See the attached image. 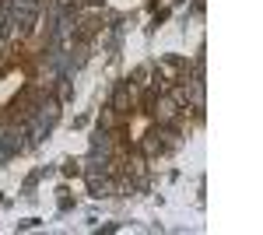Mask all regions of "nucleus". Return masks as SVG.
Returning a JSON list of instances; mask_svg holds the SVG:
<instances>
[{"mask_svg":"<svg viewBox=\"0 0 263 235\" xmlns=\"http://www.w3.org/2000/svg\"><path fill=\"white\" fill-rule=\"evenodd\" d=\"M130 105H134V88L130 84H120L116 95H112V113H126Z\"/></svg>","mask_w":263,"mask_h":235,"instance_id":"obj_5","label":"nucleus"},{"mask_svg":"<svg viewBox=\"0 0 263 235\" xmlns=\"http://www.w3.org/2000/svg\"><path fill=\"white\" fill-rule=\"evenodd\" d=\"M155 116H158L162 126H176V119H179V102H176L172 95L155 98Z\"/></svg>","mask_w":263,"mask_h":235,"instance_id":"obj_3","label":"nucleus"},{"mask_svg":"<svg viewBox=\"0 0 263 235\" xmlns=\"http://www.w3.org/2000/svg\"><path fill=\"white\" fill-rule=\"evenodd\" d=\"M0 144L11 151V158L21 155L25 148H28V134H25V123L21 119H7V123H0Z\"/></svg>","mask_w":263,"mask_h":235,"instance_id":"obj_1","label":"nucleus"},{"mask_svg":"<svg viewBox=\"0 0 263 235\" xmlns=\"http://www.w3.org/2000/svg\"><path fill=\"white\" fill-rule=\"evenodd\" d=\"M4 11H7V4H4V0H0V14H4Z\"/></svg>","mask_w":263,"mask_h":235,"instance_id":"obj_8","label":"nucleus"},{"mask_svg":"<svg viewBox=\"0 0 263 235\" xmlns=\"http://www.w3.org/2000/svg\"><path fill=\"white\" fill-rule=\"evenodd\" d=\"M91 151H102V155H112V130H102L91 137Z\"/></svg>","mask_w":263,"mask_h":235,"instance_id":"obj_6","label":"nucleus"},{"mask_svg":"<svg viewBox=\"0 0 263 235\" xmlns=\"http://www.w3.org/2000/svg\"><path fill=\"white\" fill-rule=\"evenodd\" d=\"M28 116H35L46 130H53V123L60 119V102H57V98H42V102H35V109H32Z\"/></svg>","mask_w":263,"mask_h":235,"instance_id":"obj_2","label":"nucleus"},{"mask_svg":"<svg viewBox=\"0 0 263 235\" xmlns=\"http://www.w3.org/2000/svg\"><path fill=\"white\" fill-rule=\"evenodd\" d=\"M74 4H78V0H57V7H63V11H70Z\"/></svg>","mask_w":263,"mask_h":235,"instance_id":"obj_7","label":"nucleus"},{"mask_svg":"<svg viewBox=\"0 0 263 235\" xmlns=\"http://www.w3.org/2000/svg\"><path fill=\"white\" fill-rule=\"evenodd\" d=\"M84 179H88L91 196H112V193H116V183H112L109 172H84Z\"/></svg>","mask_w":263,"mask_h":235,"instance_id":"obj_4","label":"nucleus"},{"mask_svg":"<svg viewBox=\"0 0 263 235\" xmlns=\"http://www.w3.org/2000/svg\"><path fill=\"white\" fill-rule=\"evenodd\" d=\"M88 4H99V0H88Z\"/></svg>","mask_w":263,"mask_h":235,"instance_id":"obj_9","label":"nucleus"}]
</instances>
